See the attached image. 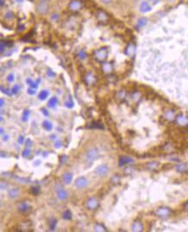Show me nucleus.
Segmentation results:
<instances>
[{
	"instance_id": "41",
	"label": "nucleus",
	"mask_w": 188,
	"mask_h": 232,
	"mask_svg": "<svg viewBox=\"0 0 188 232\" xmlns=\"http://www.w3.org/2000/svg\"><path fill=\"white\" fill-rule=\"evenodd\" d=\"M54 146L56 148H61V140H56L55 143H54Z\"/></svg>"
},
{
	"instance_id": "35",
	"label": "nucleus",
	"mask_w": 188,
	"mask_h": 232,
	"mask_svg": "<svg viewBox=\"0 0 188 232\" xmlns=\"http://www.w3.org/2000/svg\"><path fill=\"white\" fill-rule=\"evenodd\" d=\"M79 56L81 58L82 60H84V59L87 58V54H86V52L84 50H81V51L79 52Z\"/></svg>"
},
{
	"instance_id": "46",
	"label": "nucleus",
	"mask_w": 188,
	"mask_h": 232,
	"mask_svg": "<svg viewBox=\"0 0 188 232\" xmlns=\"http://www.w3.org/2000/svg\"><path fill=\"white\" fill-rule=\"evenodd\" d=\"M4 49H5V43L2 41V42H1V53L4 52Z\"/></svg>"
},
{
	"instance_id": "45",
	"label": "nucleus",
	"mask_w": 188,
	"mask_h": 232,
	"mask_svg": "<svg viewBox=\"0 0 188 232\" xmlns=\"http://www.w3.org/2000/svg\"><path fill=\"white\" fill-rule=\"evenodd\" d=\"M112 1H113V0H101L102 3L105 4V5H109V4H111Z\"/></svg>"
},
{
	"instance_id": "21",
	"label": "nucleus",
	"mask_w": 188,
	"mask_h": 232,
	"mask_svg": "<svg viewBox=\"0 0 188 232\" xmlns=\"http://www.w3.org/2000/svg\"><path fill=\"white\" fill-rule=\"evenodd\" d=\"M177 122H178L179 125H186V123H187V119L186 118V117H184L182 115H179L177 117Z\"/></svg>"
},
{
	"instance_id": "27",
	"label": "nucleus",
	"mask_w": 188,
	"mask_h": 232,
	"mask_svg": "<svg viewBox=\"0 0 188 232\" xmlns=\"http://www.w3.org/2000/svg\"><path fill=\"white\" fill-rule=\"evenodd\" d=\"M30 191H31V193L34 194V195H38L40 193V191H41V188L39 186H34V187L31 188Z\"/></svg>"
},
{
	"instance_id": "56",
	"label": "nucleus",
	"mask_w": 188,
	"mask_h": 232,
	"mask_svg": "<svg viewBox=\"0 0 188 232\" xmlns=\"http://www.w3.org/2000/svg\"><path fill=\"white\" fill-rule=\"evenodd\" d=\"M39 1H40V2H46L47 0H39Z\"/></svg>"
},
{
	"instance_id": "44",
	"label": "nucleus",
	"mask_w": 188,
	"mask_h": 232,
	"mask_svg": "<svg viewBox=\"0 0 188 232\" xmlns=\"http://www.w3.org/2000/svg\"><path fill=\"white\" fill-rule=\"evenodd\" d=\"M26 145H27L29 148L31 146V145H32V141L29 140V139H27V141H26Z\"/></svg>"
},
{
	"instance_id": "20",
	"label": "nucleus",
	"mask_w": 188,
	"mask_h": 232,
	"mask_svg": "<svg viewBox=\"0 0 188 232\" xmlns=\"http://www.w3.org/2000/svg\"><path fill=\"white\" fill-rule=\"evenodd\" d=\"M102 68H103L105 72L107 73H110L112 70V66H111V64L110 63H104Z\"/></svg>"
},
{
	"instance_id": "38",
	"label": "nucleus",
	"mask_w": 188,
	"mask_h": 232,
	"mask_svg": "<svg viewBox=\"0 0 188 232\" xmlns=\"http://www.w3.org/2000/svg\"><path fill=\"white\" fill-rule=\"evenodd\" d=\"M14 80H15V77H14V75L13 74H10L8 76H7V81L9 82H14Z\"/></svg>"
},
{
	"instance_id": "48",
	"label": "nucleus",
	"mask_w": 188,
	"mask_h": 232,
	"mask_svg": "<svg viewBox=\"0 0 188 232\" xmlns=\"http://www.w3.org/2000/svg\"><path fill=\"white\" fill-rule=\"evenodd\" d=\"M18 143L19 144H23L24 143V137L23 136H20L19 138H18Z\"/></svg>"
},
{
	"instance_id": "31",
	"label": "nucleus",
	"mask_w": 188,
	"mask_h": 232,
	"mask_svg": "<svg viewBox=\"0 0 188 232\" xmlns=\"http://www.w3.org/2000/svg\"><path fill=\"white\" fill-rule=\"evenodd\" d=\"M29 154H30V149H29V147H27L25 150L23 152V153H22V155H23V157L24 158H27V157H29Z\"/></svg>"
},
{
	"instance_id": "19",
	"label": "nucleus",
	"mask_w": 188,
	"mask_h": 232,
	"mask_svg": "<svg viewBox=\"0 0 188 232\" xmlns=\"http://www.w3.org/2000/svg\"><path fill=\"white\" fill-rule=\"evenodd\" d=\"M97 17H98V19L99 20V21H105V20L108 19L107 15L105 12H103V11H98V14H97Z\"/></svg>"
},
{
	"instance_id": "22",
	"label": "nucleus",
	"mask_w": 188,
	"mask_h": 232,
	"mask_svg": "<svg viewBox=\"0 0 188 232\" xmlns=\"http://www.w3.org/2000/svg\"><path fill=\"white\" fill-rule=\"evenodd\" d=\"M135 47L133 46V45H129L127 48H126V54L128 55V56H132L133 54L135 53Z\"/></svg>"
},
{
	"instance_id": "11",
	"label": "nucleus",
	"mask_w": 188,
	"mask_h": 232,
	"mask_svg": "<svg viewBox=\"0 0 188 232\" xmlns=\"http://www.w3.org/2000/svg\"><path fill=\"white\" fill-rule=\"evenodd\" d=\"M68 197V193L67 191L63 190V189H60L58 191V198L60 200H65L67 199Z\"/></svg>"
},
{
	"instance_id": "2",
	"label": "nucleus",
	"mask_w": 188,
	"mask_h": 232,
	"mask_svg": "<svg viewBox=\"0 0 188 232\" xmlns=\"http://www.w3.org/2000/svg\"><path fill=\"white\" fill-rule=\"evenodd\" d=\"M109 172V168L108 166L105 165V164H101V165H98L95 169V172H96L97 175L100 176V177H103V176H105Z\"/></svg>"
},
{
	"instance_id": "28",
	"label": "nucleus",
	"mask_w": 188,
	"mask_h": 232,
	"mask_svg": "<svg viewBox=\"0 0 188 232\" xmlns=\"http://www.w3.org/2000/svg\"><path fill=\"white\" fill-rule=\"evenodd\" d=\"M56 220L55 219H52V220H50V222H48V224H49V228H50V230H54V228L56 226Z\"/></svg>"
},
{
	"instance_id": "1",
	"label": "nucleus",
	"mask_w": 188,
	"mask_h": 232,
	"mask_svg": "<svg viewBox=\"0 0 188 232\" xmlns=\"http://www.w3.org/2000/svg\"><path fill=\"white\" fill-rule=\"evenodd\" d=\"M48 10H49V7L46 2H40L38 5H36V11L40 15L47 14Z\"/></svg>"
},
{
	"instance_id": "29",
	"label": "nucleus",
	"mask_w": 188,
	"mask_h": 232,
	"mask_svg": "<svg viewBox=\"0 0 188 232\" xmlns=\"http://www.w3.org/2000/svg\"><path fill=\"white\" fill-rule=\"evenodd\" d=\"M186 169V164H179L178 166H177V170H178L179 172H185Z\"/></svg>"
},
{
	"instance_id": "15",
	"label": "nucleus",
	"mask_w": 188,
	"mask_h": 232,
	"mask_svg": "<svg viewBox=\"0 0 188 232\" xmlns=\"http://www.w3.org/2000/svg\"><path fill=\"white\" fill-rule=\"evenodd\" d=\"M142 223L139 222H135L133 225H132V230L133 231H142Z\"/></svg>"
},
{
	"instance_id": "3",
	"label": "nucleus",
	"mask_w": 188,
	"mask_h": 232,
	"mask_svg": "<svg viewBox=\"0 0 188 232\" xmlns=\"http://www.w3.org/2000/svg\"><path fill=\"white\" fill-rule=\"evenodd\" d=\"M82 7V4L79 0H72L69 5H68V8L71 10L73 11H77V10H80Z\"/></svg>"
},
{
	"instance_id": "13",
	"label": "nucleus",
	"mask_w": 188,
	"mask_h": 232,
	"mask_svg": "<svg viewBox=\"0 0 188 232\" xmlns=\"http://www.w3.org/2000/svg\"><path fill=\"white\" fill-rule=\"evenodd\" d=\"M58 103V99L57 97H52L49 99V101L48 102V107H51V108H53L54 106L57 105Z\"/></svg>"
},
{
	"instance_id": "47",
	"label": "nucleus",
	"mask_w": 188,
	"mask_h": 232,
	"mask_svg": "<svg viewBox=\"0 0 188 232\" xmlns=\"http://www.w3.org/2000/svg\"><path fill=\"white\" fill-rule=\"evenodd\" d=\"M26 82H27V84H28V85H29V86H30V85L32 84L33 81H32V80H31L30 78H28V79H26Z\"/></svg>"
},
{
	"instance_id": "4",
	"label": "nucleus",
	"mask_w": 188,
	"mask_h": 232,
	"mask_svg": "<svg viewBox=\"0 0 188 232\" xmlns=\"http://www.w3.org/2000/svg\"><path fill=\"white\" fill-rule=\"evenodd\" d=\"M107 54H108V51L105 48H101L99 49H98L96 52H95V56L98 60V61H103L105 60L107 56Z\"/></svg>"
},
{
	"instance_id": "10",
	"label": "nucleus",
	"mask_w": 188,
	"mask_h": 232,
	"mask_svg": "<svg viewBox=\"0 0 188 232\" xmlns=\"http://www.w3.org/2000/svg\"><path fill=\"white\" fill-rule=\"evenodd\" d=\"M72 178H73V176H72V173H70V172H66V173L63 174L62 176L63 182L66 183V184H70V183L72 182Z\"/></svg>"
},
{
	"instance_id": "55",
	"label": "nucleus",
	"mask_w": 188,
	"mask_h": 232,
	"mask_svg": "<svg viewBox=\"0 0 188 232\" xmlns=\"http://www.w3.org/2000/svg\"><path fill=\"white\" fill-rule=\"evenodd\" d=\"M3 5H4V0H1V5L3 6Z\"/></svg>"
},
{
	"instance_id": "36",
	"label": "nucleus",
	"mask_w": 188,
	"mask_h": 232,
	"mask_svg": "<svg viewBox=\"0 0 188 232\" xmlns=\"http://www.w3.org/2000/svg\"><path fill=\"white\" fill-rule=\"evenodd\" d=\"M35 88H33V87H29V89L27 90V93L29 94V95H34L35 94Z\"/></svg>"
},
{
	"instance_id": "32",
	"label": "nucleus",
	"mask_w": 188,
	"mask_h": 232,
	"mask_svg": "<svg viewBox=\"0 0 188 232\" xmlns=\"http://www.w3.org/2000/svg\"><path fill=\"white\" fill-rule=\"evenodd\" d=\"M95 230L96 231H105V229L100 224H97L95 226Z\"/></svg>"
},
{
	"instance_id": "30",
	"label": "nucleus",
	"mask_w": 188,
	"mask_h": 232,
	"mask_svg": "<svg viewBox=\"0 0 188 232\" xmlns=\"http://www.w3.org/2000/svg\"><path fill=\"white\" fill-rule=\"evenodd\" d=\"M92 127H96V128H100V129H103V128H104V126L102 125L101 123H99V122H92Z\"/></svg>"
},
{
	"instance_id": "8",
	"label": "nucleus",
	"mask_w": 188,
	"mask_h": 232,
	"mask_svg": "<svg viewBox=\"0 0 188 232\" xmlns=\"http://www.w3.org/2000/svg\"><path fill=\"white\" fill-rule=\"evenodd\" d=\"M87 206L88 208L91 209V210H93V209H96L98 206V202L96 198H90L87 202Z\"/></svg>"
},
{
	"instance_id": "42",
	"label": "nucleus",
	"mask_w": 188,
	"mask_h": 232,
	"mask_svg": "<svg viewBox=\"0 0 188 232\" xmlns=\"http://www.w3.org/2000/svg\"><path fill=\"white\" fill-rule=\"evenodd\" d=\"M66 106L68 107V108H72V106H73V102L72 101H70V102H66Z\"/></svg>"
},
{
	"instance_id": "26",
	"label": "nucleus",
	"mask_w": 188,
	"mask_h": 232,
	"mask_svg": "<svg viewBox=\"0 0 188 232\" xmlns=\"http://www.w3.org/2000/svg\"><path fill=\"white\" fill-rule=\"evenodd\" d=\"M20 88H21V87H20L18 84H16V85H14L13 87L11 88V94H12V95H17V93L19 92Z\"/></svg>"
},
{
	"instance_id": "37",
	"label": "nucleus",
	"mask_w": 188,
	"mask_h": 232,
	"mask_svg": "<svg viewBox=\"0 0 188 232\" xmlns=\"http://www.w3.org/2000/svg\"><path fill=\"white\" fill-rule=\"evenodd\" d=\"M94 77H93V75H92V74H89L88 75V76H87V82H89V83H92V82H94Z\"/></svg>"
},
{
	"instance_id": "49",
	"label": "nucleus",
	"mask_w": 188,
	"mask_h": 232,
	"mask_svg": "<svg viewBox=\"0 0 188 232\" xmlns=\"http://www.w3.org/2000/svg\"><path fill=\"white\" fill-rule=\"evenodd\" d=\"M160 0H149L150 3H152L153 5H156V4H158Z\"/></svg>"
},
{
	"instance_id": "23",
	"label": "nucleus",
	"mask_w": 188,
	"mask_h": 232,
	"mask_svg": "<svg viewBox=\"0 0 188 232\" xmlns=\"http://www.w3.org/2000/svg\"><path fill=\"white\" fill-rule=\"evenodd\" d=\"M48 96V92L47 90H42V91H41V93L39 94V99L41 100V101H44V100H46L47 99V97Z\"/></svg>"
},
{
	"instance_id": "5",
	"label": "nucleus",
	"mask_w": 188,
	"mask_h": 232,
	"mask_svg": "<svg viewBox=\"0 0 188 232\" xmlns=\"http://www.w3.org/2000/svg\"><path fill=\"white\" fill-rule=\"evenodd\" d=\"M88 184V181L86 178L84 177H80V178H78L75 181V185L77 186L79 189H83L86 188Z\"/></svg>"
},
{
	"instance_id": "40",
	"label": "nucleus",
	"mask_w": 188,
	"mask_h": 232,
	"mask_svg": "<svg viewBox=\"0 0 188 232\" xmlns=\"http://www.w3.org/2000/svg\"><path fill=\"white\" fill-rule=\"evenodd\" d=\"M119 177H116V176H114L112 179H111V183H113V184H116V183H117V182H119Z\"/></svg>"
},
{
	"instance_id": "12",
	"label": "nucleus",
	"mask_w": 188,
	"mask_h": 232,
	"mask_svg": "<svg viewBox=\"0 0 188 232\" xmlns=\"http://www.w3.org/2000/svg\"><path fill=\"white\" fill-rule=\"evenodd\" d=\"M132 162H133V160H131L130 158L124 156V157L120 158V160H119V165H120V166H123V165H124V164H129V163H132Z\"/></svg>"
},
{
	"instance_id": "16",
	"label": "nucleus",
	"mask_w": 188,
	"mask_h": 232,
	"mask_svg": "<svg viewBox=\"0 0 188 232\" xmlns=\"http://www.w3.org/2000/svg\"><path fill=\"white\" fill-rule=\"evenodd\" d=\"M29 206L26 203H22L18 205V211L21 212H26L27 211H29Z\"/></svg>"
},
{
	"instance_id": "17",
	"label": "nucleus",
	"mask_w": 188,
	"mask_h": 232,
	"mask_svg": "<svg viewBox=\"0 0 188 232\" xmlns=\"http://www.w3.org/2000/svg\"><path fill=\"white\" fill-rule=\"evenodd\" d=\"M42 126L45 128V130L47 131H51L53 129V125H52V123H51L50 121H47V120L42 122Z\"/></svg>"
},
{
	"instance_id": "53",
	"label": "nucleus",
	"mask_w": 188,
	"mask_h": 232,
	"mask_svg": "<svg viewBox=\"0 0 188 232\" xmlns=\"http://www.w3.org/2000/svg\"><path fill=\"white\" fill-rule=\"evenodd\" d=\"M40 163H41V161H40V160H38V161H36V162L35 163V164H39Z\"/></svg>"
},
{
	"instance_id": "14",
	"label": "nucleus",
	"mask_w": 188,
	"mask_h": 232,
	"mask_svg": "<svg viewBox=\"0 0 188 232\" xmlns=\"http://www.w3.org/2000/svg\"><path fill=\"white\" fill-rule=\"evenodd\" d=\"M19 194H20L19 190L17 188H13L9 191V196H10L11 198H17V197L19 196Z\"/></svg>"
},
{
	"instance_id": "24",
	"label": "nucleus",
	"mask_w": 188,
	"mask_h": 232,
	"mask_svg": "<svg viewBox=\"0 0 188 232\" xmlns=\"http://www.w3.org/2000/svg\"><path fill=\"white\" fill-rule=\"evenodd\" d=\"M62 218H64V219H66V220H70V219L72 218V213H71L70 211L67 210V211H65L63 212Z\"/></svg>"
},
{
	"instance_id": "54",
	"label": "nucleus",
	"mask_w": 188,
	"mask_h": 232,
	"mask_svg": "<svg viewBox=\"0 0 188 232\" xmlns=\"http://www.w3.org/2000/svg\"><path fill=\"white\" fill-rule=\"evenodd\" d=\"M0 131H1V132H0V133H1V134H3V133H4V129H3V128H1V130Z\"/></svg>"
},
{
	"instance_id": "50",
	"label": "nucleus",
	"mask_w": 188,
	"mask_h": 232,
	"mask_svg": "<svg viewBox=\"0 0 188 232\" xmlns=\"http://www.w3.org/2000/svg\"><path fill=\"white\" fill-rule=\"evenodd\" d=\"M0 102H0V106H1V107H3L4 104H5V100H4V99L2 98V99L0 100Z\"/></svg>"
},
{
	"instance_id": "33",
	"label": "nucleus",
	"mask_w": 188,
	"mask_h": 232,
	"mask_svg": "<svg viewBox=\"0 0 188 232\" xmlns=\"http://www.w3.org/2000/svg\"><path fill=\"white\" fill-rule=\"evenodd\" d=\"M47 74H48V76L49 77H54L55 76V73L53 72L52 69H50V68H48V70H47Z\"/></svg>"
},
{
	"instance_id": "34",
	"label": "nucleus",
	"mask_w": 188,
	"mask_h": 232,
	"mask_svg": "<svg viewBox=\"0 0 188 232\" xmlns=\"http://www.w3.org/2000/svg\"><path fill=\"white\" fill-rule=\"evenodd\" d=\"M158 164H159L156 163V162H152V163L148 164V166H149V168H150V169H154V168H156L158 166Z\"/></svg>"
},
{
	"instance_id": "39",
	"label": "nucleus",
	"mask_w": 188,
	"mask_h": 232,
	"mask_svg": "<svg viewBox=\"0 0 188 232\" xmlns=\"http://www.w3.org/2000/svg\"><path fill=\"white\" fill-rule=\"evenodd\" d=\"M1 90H2V92L5 93V94H6L7 95H11V93L9 91V89H8V88H5V87H3V86L1 87Z\"/></svg>"
},
{
	"instance_id": "57",
	"label": "nucleus",
	"mask_w": 188,
	"mask_h": 232,
	"mask_svg": "<svg viewBox=\"0 0 188 232\" xmlns=\"http://www.w3.org/2000/svg\"><path fill=\"white\" fill-rule=\"evenodd\" d=\"M186 208H187V210H188V203H187V204H186Z\"/></svg>"
},
{
	"instance_id": "51",
	"label": "nucleus",
	"mask_w": 188,
	"mask_h": 232,
	"mask_svg": "<svg viewBox=\"0 0 188 232\" xmlns=\"http://www.w3.org/2000/svg\"><path fill=\"white\" fill-rule=\"evenodd\" d=\"M6 17H9V18H10V17H13V13H12V12H8V13L6 14Z\"/></svg>"
},
{
	"instance_id": "52",
	"label": "nucleus",
	"mask_w": 188,
	"mask_h": 232,
	"mask_svg": "<svg viewBox=\"0 0 188 232\" xmlns=\"http://www.w3.org/2000/svg\"><path fill=\"white\" fill-rule=\"evenodd\" d=\"M8 138H9V136H8V135L4 136V140H5V141H6V140H8Z\"/></svg>"
},
{
	"instance_id": "7",
	"label": "nucleus",
	"mask_w": 188,
	"mask_h": 232,
	"mask_svg": "<svg viewBox=\"0 0 188 232\" xmlns=\"http://www.w3.org/2000/svg\"><path fill=\"white\" fill-rule=\"evenodd\" d=\"M152 9L151 5H149V2L147 1H143L142 2V4L140 5V11L142 12V13H146V12H149Z\"/></svg>"
},
{
	"instance_id": "6",
	"label": "nucleus",
	"mask_w": 188,
	"mask_h": 232,
	"mask_svg": "<svg viewBox=\"0 0 188 232\" xmlns=\"http://www.w3.org/2000/svg\"><path fill=\"white\" fill-rule=\"evenodd\" d=\"M87 157L88 160L93 161V160H97L98 158V151L95 148H92V149H90V150L87 152Z\"/></svg>"
},
{
	"instance_id": "9",
	"label": "nucleus",
	"mask_w": 188,
	"mask_h": 232,
	"mask_svg": "<svg viewBox=\"0 0 188 232\" xmlns=\"http://www.w3.org/2000/svg\"><path fill=\"white\" fill-rule=\"evenodd\" d=\"M170 214V210L168 208H160L157 211V215L161 218H167Z\"/></svg>"
},
{
	"instance_id": "25",
	"label": "nucleus",
	"mask_w": 188,
	"mask_h": 232,
	"mask_svg": "<svg viewBox=\"0 0 188 232\" xmlns=\"http://www.w3.org/2000/svg\"><path fill=\"white\" fill-rule=\"evenodd\" d=\"M29 114H30V112L29 110H24V114H23V116H22V121H27L28 119H29Z\"/></svg>"
},
{
	"instance_id": "43",
	"label": "nucleus",
	"mask_w": 188,
	"mask_h": 232,
	"mask_svg": "<svg viewBox=\"0 0 188 232\" xmlns=\"http://www.w3.org/2000/svg\"><path fill=\"white\" fill-rule=\"evenodd\" d=\"M41 111H42V113L43 114L44 116H46V117L48 116V112L47 111V109H46V108H42V109H41Z\"/></svg>"
},
{
	"instance_id": "18",
	"label": "nucleus",
	"mask_w": 188,
	"mask_h": 232,
	"mask_svg": "<svg viewBox=\"0 0 188 232\" xmlns=\"http://www.w3.org/2000/svg\"><path fill=\"white\" fill-rule=\"evenodd\" d=\"M148 24V19L146 17H141L137 21V26L139 28H142V27H144L146 24Z\"/></svg>"
}]
</instances>
